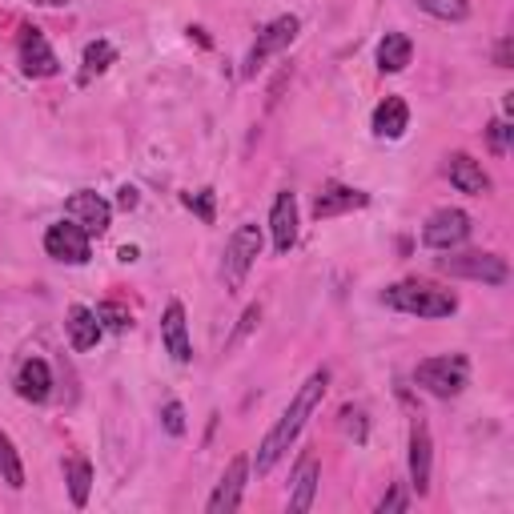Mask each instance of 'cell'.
<instances>
[{
    "instance_id": "cell-1",
    "label": "cell",
    "mask_w": 514,
    "mask_h": 514,
    "mask_svg": "<svg viewBox=\"0 0 514 514\" xmlns=\"http://www.w3.org/2000/svg\"><path fill=\"white\" fill-rule=\"evenodd\" d=\"M326 386H330V370H314V374L298 386V394H294V402L286 406V414L274 422V430L262 438V446H257V458H253L257 474H270V470L286 458V450L298 442V434H302V426L310 422V414L322 406Z\"/></svg>"
},
{
    "instance_id": "cell-2",
    "label": "cell",
    "mask_w": 514,
    "mask_h": 514,
    "mask_svg": "<svg viewBox=\"0 0 514 514\" xmlns=\"http://www.w3.org/2000/svg\"><path fill=\"white\" fill-rule=\"evenodd\" d=\"M382 302L390 310L414 314V318H450L458 310V298L450 290H438L430 282H398L382 294Z\"/></svg>"
},
{
    "instance_id": "cell-3",
    "label": "cell",
    "mask_w": 514,
    "mask_h": 514,
    "mask_svg": "<svg viewBox=\"0 0 514 514\" xmlns=\"http://www.w3.org/2000/svg\"><path fill=\"white\" fill-rule=\"evenodd\" d=\"M257 257H262V229H257L253 221H245V225H237V229L229 233L225 257H221V278H225V290H229V294L241 290V282L249 278V270H253Z\"/></svg>"
},
{
    "instance_id": "cell-4",
    "label": "cell",
    "mask_w": 514,
    "mask_h": 514,
    "mask_svg": "<svg viewBox=\"0 0 514 514\" xmlns=\"http://www.w3.org/2000/svg\"><path fill=\"white\" fill-rule=\"evenodd\" d=\"M414 382L434 394V398H458L470 382V362L466 354H438V358H426L414 366Z\"/></svg>"
},
{
    "instance_id": "cell-5",
    "label": "cell",
    "mask_w": 514,
    "mask_h": 514,
    "mask_svg": "<svg viewBox=\"0 0 514 514\" xmlns=\"http://www.w3.org/2000/svg\"><path fill=\"white\" fill-rule=\"evenodd\" d=\"M450 253V249H446ZM438 270L450 274V278H466V282H482V286H506L510 270L498 253H482V249H470V253H450V257H438Z\"/></svg>"
},
{
    "instance_id": "cell-6",
    "label": "cell",
    "mask_w": 514,
    "mask_h": 514,
    "mask_svg": "<svg viewBox=\"0 0 514 514\" xmlns=\"http://www.w3.org/2000/svg\"><path fill=\"white\" fill-rule=\"evenodd\" d=\"M298 29H302V21H298L294 13L270 21L262 33H257V41H253V49H249V57H245V77H257V73H262V65H266L274 53L290 49L294 37H298Z\"/></svg>"
},
{
    "instance_id": "cell-7",
    "label": "cell",
    "mask_w": 514,
    "mask_h": 514,
    "mask_svg": "<svg viewBox=\"0 0 514 514\" xmlns=\"http://www.w3.org/2000/svg\"><path fill=\"white\" fill-rule=\"evenodd\" d=\"M45 253L57 257L65 266H85L93 257V245H89V233L77 225V221H57L45 229Z\"/></svg>"
},
{
    "instance_id": "cell-8",
    "label": "cell",
    "mask_w": 514,
    "mask_h": 514,
    "mask_svg": "<svg viewBox=\"0 0 514 514\" xmlns=\"http://www.w3.org/2000/svg\"><path fill=\"white\" fill-rule=\"evenodd\" d=\"M17 49H21V69H25V77L45 81V77H57V73H61V61H57V53L49 49V41H45V33H41V29L25 25V29H21Z\"/></svg>"
},
{
    "instance_id": "cell-9",
    "label": "cell",
    "mask_w": 514,
    "mask_h": 514,
    "mask_svg": "<svg viewBox=\"0 0 514 514\" xmlns=\"http://www.w3.org/2000/svg\"><path fill=\"white\" fill-rule=\"evenodd\" d=\"M245 478H249V458H245V454H233L229 466H225V474H221V482H217V490L209 494L205 510H209V514H233V510L241 506Z\"/></svg>"
},
{
    "instance_id": "cell-10",
    "label": "cell",
    "mask_w": 514,
    "mask_h": 514,
    "mask_svg": "<svg viewBox=\"0 0 514 514\" xmlns=\"http://www.w3.org/2000/svg\"><path fill=\"white\" fill-rule=\"evenodd\" d=\"M65 213H69V221H77L89 237H93V233L101 237V233L109 229V221H113V205H109L101 193H93V189H77V193L69 197Z\"/></svg>"
},
{
    "instance_id": "cell-11",
    "label": "cell",
    "mask_w": 514,
    "mask_h": 514,
    "mask_svg": "<svg viewBox=\"0 0 514 514\" xmlns=\"http://www.w3.org/2000/svg\"><path fill=\"white\" fill-rule=\"evenodd\" d=\"M470 237V217L462 213V209H438L430 221H426V229H422V241L430 245V249H454V245H462Z\"/></svg>"
},
{
    "instance_id": "cell-12",
    "label": "cell",
    "mask_w": 514,
    "mask_h": 514,
    "mask_svg": "<svg viewBox=\"0 0 514 514\" xmlns=\"http://www.w3.org/2000/svg\"><path fill=\"white\" fill-rule=\"evenodd\" d=\"M270 237H274V249L278 253H290L294 241H298V197L290 189H282L274 197V209H270Z\"/></svg>"
},
{
    "instance_id": "cell-13",
    "label": "cell",
    "mask_w": 514,
    "mask_h": 514,
    "mask_svg": "<svg viewBox=\"0 0 514 514\" xmlns=\"http://www.w3.org/2000/svg\"><path fill=\"white\" fill-rule=\"evenodd\" d=\"M161 342L169 350L173 362H193V342H189V322H185V306L181 302H169L165 314H161Z\"/></svg>"
},
{
    "instance_id": "cell-14",
    "label": "cell",
    "mask_w": 514,
    "mask_h": 514,
    "mask_svg": "<svg viewBox=\"0 0 514 514\" xmlns=\"http://www.w3.org/2000/svg\"><path fill=\"white\" fill-rule=\"evenodd\" d=\"M410 486L422 494H430V426L418 414L410 422Z\"/></svg>"
},
{
    "instance_id": "cell-15",
    "label": "cell",
    "mask_w": 514,
    "mask_h": 514,
    "mask_svg": "<svg viewBox=\"0 0 514 514\" xmlns=\"http://www.w3.org/2000/svg\"><path fill=\"white\" fill-rule=\"evenodd\" d=\"M370 205V193L362 189H350V185H326L314 201V217L318 221H330L338 213H354V209H366Z\"/></svg>"
},
{
    "instance_id": "cell-16",
    "label": "cell",
    "mask_w": 514,
    "mask_h": 514,
    "mask_svg": "<svg viewBox=\"0 0 514 514\" xmlns=\"http://www.w3.org/2000/svg\"><path fill=\"white\" fill-rule=\"evenodd\" d=\"M318 482H322V466H318V458L306 450V454L298 458L294 490H290V510H294V514H306V510L314 506V498H318Z\"/></svg>"
},
{
    "instance_id": "cell-17",
    "label": "cell",
    "mask_w": 514,
    "mask_h": 514,
    "mask_svg": "<svg viewBox=\"0 0 514 514\" xmlns=\"http://www.w3.org/2000/svg\"><path fill=\"white\" fill-rule=\"evenodd\" d=\"M446 177H450V185H454L458 193H470V197H478V193H486V189H490L486 169H482L470 153H454V157H446Z\"/></svg>"
},
{
    "instance_id": "cell-18",
    "label": "cell",
    "mask_w": 514,
    "mask_h": 514,
    "mask_svg": "<svg viewBox=\"0 0 514 514\" xmlns=\"http://www.w3.org/2000/svg\"><path fill=\"white\" fill-rule=\"evenodd\" d=\"M17 394L25 402H49L53 394V370L45 358H25L17 370Z\"/></svg>"
},
{
    "instance_id": "cell-19",
    "label": "cell",
    "mask_w": 514,
    "mask_h": 514,
    "mask_svg": "<svg viewBox=\"0 0 514 514\" xmlns=\"http://www.w3.org/2000/svg\"><path fill=\"white\" fill-rule=\"evenodd\" d=\"M410 129V109L402 97H386L378 109H374V133L382 141H398L402 133Z\"/></svg>"
},
{
    "instance_id": "cell-20",
    "label": "cell",
    "mask_w": 514,
    "mask_h": 514,
    "mask_svg": "<svg viewBox=\"0 0 514 514\" xmlns=\"http://www.w3.org/2000/svg\"><path fill=\"white\" fill-rule=\"evenodd\" d=\"M65 330H69L73 350H93V346L101 342V322H97V314H93L89 306H73Z\"/></svg>"
},
{
    "instance_id": "cell-21",
    "label": "cell",
    "mask_w": 514,
    "mask_h": 514,
    "mask_svg": "<svg viewBox=\"0 0 514 514\" xmlns=\"http://www.w3.org/2000/svg\"><path fill=\"white\" fill-rule=\"evenodd\" d=\"M410 57H414V45H410L406 33H386L382 37V45H378V69L382 73H402L410 65Z\"/></svg>"
},
{
    "instance_id": "cell-22",
    "label": "cell",
    "mask_w": 514,
    "mask_h": 514,
    "mask_svg": "<svg viewBox=\"0 0 514 514\" xmlns=\"http://www.w3.org/2000/svg\"><path fill=\"white\" fill-rule=\"evenodd\" d=\"M65 482H69L73 506H85L89 502V490H93V466H89V458H69L65 462Z\"/></svg>"
},
{
    "instance_id": "cell-23",
    "label": "cell",
    "mask_w": 514,
    "mask_h": 514,
    "mask_svg": "<svg viewBox=\"0 0 514 514\" xmlns=\"http://www.w3.org/2000/svg\"><path fill=\"white\" fill-rule=\"evenodd\" d=\"M113 61H117V49H113L109 41H93V45H85V57H81V81L89 85V81H93V77H101Z\"/></svg>"
},
{
    "instance_id": "cell-24",
    "label": "cell",
    "mask_w": 514,
    "mask_h": 514,
    "mask_svg": "<svg viewBox=\"0 0 514 514\" xmlns=\"http://www.w3.org/2000/svg\"><path fill=\"white\" fill-rule=\"evenodd\" d=\"M0 478H5L13 490L25 486V466H21V454H17L9 434H0Z\"/></svg>"
},
{
    "instance_id": "cell-25",
    "label": "cell",
    "mask_w": 514,
    "mask_h": 514,
    "mask_svg": "<svg viewBox=\"0 0 514 514\" xmlns=\"http://www.w3.org/2000/svg\"><path fill=\"white\" fill-rule=\"evenodd\" d=\"M414 5L438 21H466L470 17V5L466 0H414Z\"/></svg>"
},
{
    "instance_id": "cell-26",
    "label": "cell",
    "mask_w": 514,
    "mask_h": 514,
    "mask_svg": "<svg viewBox=\"0 0 514 514\" xmlns=\"http://www.w3.org/2000/svg\"><path fill=\"white\" fill-rule=\"evenodd\" d=\"M93 314H97L101 330H117V334H121V330H129V322H133V318H129V310H125L121 302H101Z\"/></svg>"
},
{
    "instance_id": "cell-27",
    "label": "cell",
    "mask_w": 514,
    "mask_h": 514,
    "mask_svg": "<svg viewBox=\"0 0 514 514\" xmlns=\"http://www.w3.org/2000/svg\"><path fill=\"white\" fill-rule=\"evenodd\" d=\"M257 322H262V306H245V314L237 318V330L229 334L225 350H237V346H241V342H245V338L253 334V326H257Z\"/></svg>"
},
{
    "instance_id": "cell-28",
    "label": "cell",
    "mask_w": 514,
    "mask_h": 514,
    "mask_svg": "<svg viewBox=\"0 0 514 514\" xmlns=\"http://www.w3.org/2000/svg\"><path fill=\"white\" fill-rule=\"evenodd\" d=\"M161 426H165L173 438H181V434H185V406H181L177 398H169V402L161 406Z\"/></svg>"
},
{
    "instance_id": "cell-29",
    "label": "cell",
    "mask_w": 514,
    "mask_h": 514,
    "mask_svg": "<svg viewBox=\"0 0 514 514\" xmlns=\"http://www.w3.org/2000/svg\"><path fill=\"white\" fill-rule=\"evenodd\" d=\"M185 205L209 225L213 221V189H197V193H185Z\"/></svg>"
},
{
    "instance_id": "cell-30",
    "label": "cell",
    "mask_w": 514,
    "mask_h": 514,
    "mask_svg": "<svg viewBox=\"0 0 514 514\" xmlns=\"http://www.w3.org/2000/svg\"><path fill=\"white\" fill-rule=\"evenodd\" d=\"M398 510H410V494L402 486H390L378 502V514H398Z\"/></svg>"
},
{
    "instance_id": "cell-31",
    "label": "cell",
    "mask_w": 514,
    "mask_h": 514,
    "mask_svg": "<svg viewBox=\"0 0 514 514\" xmlns=\"http://www.w3.org/2000/svg\"><path fill=\"white\" fill-rule=\"evenodd\" d=\"M342 430H346V434H354L358 442H366V414H362V410H354V406H346V410H342Z\"/></svg>"
},
{
    "instance_id": "cell-32",
    "label": "cell",
    "mask_w": 514,
    "mask_h": 514,
    "mask_svg": "<svg viewBox=\"0 0 514 514\" xmlns=\"http://www.w3.org/2000/svg\"><path fill=\"white\" fill-rule=\"evenodd\" d=\"M486 137H490V149H494V153H506V141H510V125H506V121H494Z\"/></svg>"
},
{
    "instance_id": "cell-33",
    "label": "cell",
    "mask_w": 514,
    "mask_h": 514,
    "mask_svg": "<svg viewBox=\"0 0 514 514\" xmlns=\"http://www.w3.org/2000/svg\"><path fill=\"white\" fill-rule=\"evenodd\" d=\"M494 65H498V69H510V37H502V41H498V49H494Z\"/></svg>"
},
{
    "instance_id": "cell-34",
    "label": "cell",
    "mask_w": 514,
    "mask_h": 514,
    "mask_svg": "<svg viewBox=\"0 0 514 514\" xmlns=\"http://www.w3.org/2000/svg\"><path fill=\"white\" fill-rule=\"evenodd\" d=\"M117 193H121V197H117L121 209H137V189H133V185H121Z\"/></svg>"
},
{
    "instance_id": "cell-35",
    "label": "cell",
    "mask_w": 514,
    "mask_h": 514,
    "mask_svg": "<svg viewBox=\"0 0 514 514\" xmlns=\"http://www.w3.org/2000/svg\"><path fill=\"white\" fill-rule=\"evenodd\" d=\"M33 5H41V9H65L69 0H33Z\"/></svg>"
},
{
    "instance_id": "cell-36",
    "label": "cell",
    "mask_w": 514,
    "mask_h": 514,
    "mask_svg": "<svg viewBox=\"0 0 514 514\" xmlns=\"http://www.w3.org/2000/svg\"><path fill=\"white\" fill-rule=\"evenodd\" d=\"M121 262H137V245H121Z\"/></svg>"
}]
</instances>
